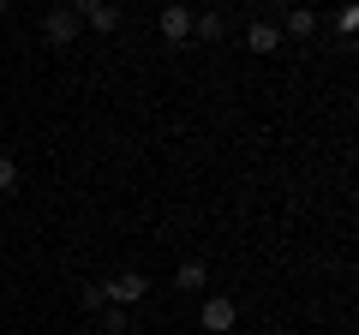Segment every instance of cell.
I'll use <instances>...</instances> for the list:
<instances>
[{
  "label": "cell",
  "mask_w": 359,
  "mask_h": 335,
  "mask_svg": "<svg viewBox=\"0 0 359 335\" xmlns=\"http://www.w3.org/2000/svg\"><path fill=\"white\" fill-rule=\"evenodd\" d=\"M66 6H72V13H78V25H90L96 36H114V30L126 25V13H120L114 0H66Z\"/></svg>",
  "instance_id": "obj_1"
},
{
  "label": "cell",
  "mask_w": 359,
  "mask_h": 335,
  "mask_svg": "<svg viewBox=\"0 0 359 335\" xmlns=\"http://www.w3.org/2000/svg\"><path fill=\"white\" fill-rule=\"evenodd\" d=\"M233 323H240V306H233L228 294H204V306H198V329H204V335H233Z\"/></svg>",
  "instance_id": "obj_2"
},
{
  "label": "cell",
  "mask_w": 359,
  "mask_h": 335,
  "mask_svg": "<svg viewBox=\"0 0 359 335\" xmlns=\"http://www.w3.org/2000/svg\"><path fill=\"white\" fill-rule=\"evenodd\" d=\"M78 30H84V25H78V13H72V6H54V13L42 18V36H48V48H72V42H78Z\"/></svg>",
  "instance_id": "obj_3"
},
{
  "label": "cell",
  "mask_w": 359,
  "mask_h": 335,
  "mask_svg": "<svg viewBox=\"0 0 359 335\" xmlns=\"http://www.w3.org/2000/svg\"><path fill=\"white\" fill-rule=\"evenodd\" d=\"M144 294H150V282H144V275L138 270H126V275H114V282H102V299H108V306H138V299Z\"/></svg>",
  "instance_id": "obj_4"
},
{
  "label": "cell",
  "mask_w": 359,
  "mask_h": 335,
  "mask_svg": "<svg viewBox=\"0 0 359 335\" xmlns=\"http://www.w3.org/2000/svg\"><path fill=\"white\" fill-rule=\"evenodd\" d=\"M156 30H162L168 42H192V6H186V0H168L162 18H156Z\"/></svg>",
  "instance_id": "obj_5"
},
{
  "label": "cell",
  "mask_w": 359,
  "mask_h": 335,
  "mask_svg": "<svg viewBox=\"0 0 359 335\" xmlns=\"http://www.w3.org/2000/svg\"><path fill=\"white\" fill-rule=\"evenodd\" d=\"M311 36H318V6H287L282 42H311Z\"/></svg>",
  "instance_id": "obj_6"
},
{
  "label": "cell",
  "mask_w": 359,
  "mask_h": 335,
  "mask_svg": "<svg viewBox=\"0 0 359 335\" xmlns=\"http://www.w3.org/2000/svg\"><path fill=\"white\" fill-rule=\"evenodd\" d=\"M245 48H252V54H276V48H282V25L252 18V25H245Z\"/></svg>",
  "instance_id": "obj_7"
},
{
  "label": "cell",
  "mask_w": 359,
  "mask_h": 335,
  "mask_svg": "<svg viewBox=\"0 0 359 335\" xmlns=\"http://www.w3.org/2000/svg\"><path fill=\"white\" fill-rule=\"evenodd\" d=\"M174 287H180V294H204V287H210V270H204L198 258H186V264L174 270Z\"/></svg>",
  "instance_id": "obj_8"
},
{
  "label": "cell",
  "mask_w": 359,
  "mask_h": 335,
  "mask_svg": "<svg viewBox=\"0 0 359 335\" xmlns=\"http://www.w3.org/2000/svg\"><path fill=\"white\" fill-rule=\"evenodd\" d=\"M192 36L198 42H222V36H228V25H222L216 6H210V13H192Z\"/></svg>",
  "instance_id": "obj_9"
},
{
  "label": "cell",
  "mask_w": 359,
  "mask_h": 335,
  "mask_svg": "<svg viewBox=\"0 0 359 335\" xmlns=\"http://www.w3.org/2000/svg\"><path fill=\"white\" fill-rule=\"evenodd\" d=\"M96 317H102V335H126L132 311H126V306H102V311H96Z\"/></svg>",
  "instance_id": "obj_10"
},
{
  "label": "cell",
  "mask_w": 359,
  "mask_h": 335,
  "mask_svg": "<svg viewBox=\"0 0 359 335\" xmlns=\"http://www.w3.org/2000/svg\"><path fill=\"white\" fill-rule=\"evenodd\" d=\"M78 306H84V311H102V306H108V299H102V282H90V287H78Z\"/></svg>",
  "instance_id": "obj_11"
},
{
  "label": "cell",
  "mask_w": 359,
  "mask_h": 335,
  "mask_svg": "<svg viewBox=\"0 0 359 335\" xmlns=\"http://www.w3.org/2000/svg\"><path fill=\"white\" fill-rule=\"evenodd\" d=\"M335 30H341V36H353V30H359V6H353V0L335 13Z\"/></svg>",
  "instance_id": "obj_12"
},
{
  "label": "cell",
  "mask_w": 359,
  "mask_h": 335,
  "mask_svg": "<svg viewBox=\"0 0 359 335\" xmlns=\"http://www.w3.org/2000/svg\"><path fill=\"white\" fill-rule=\"evenodd\" d=\"M13 186H18V162L0 150V192H13Z\"/></svg>",
  "instance_id": "obj_13"
},
{
  "label": "cell",
  "mask_w": 359,
  "mask_h": 335,
  "mask_svg": "<svg viewBox=\"0 0 359 335\" xmlns=\"http://www.w3.org/2000/svg\"><path fill=\"white\" fill-rule=\"evenodd\" d=\"M276 6H299V0H276Z\"/></svg>",
  "instance_id": "obj_14"
},
{
  "label": "cell",
  "mask_w": 359,
  "mask_h": 335,
  "mask_svg": "<svg viewBox=\"0 0 359 335\" xmlns=\"http://www.w3.org/2000/svg\"><path fill=\"white\" fill-rule=\"evenodd\" d=\"M0 18H6V0H0Z\"/></svg>",
  "instance_id": "obj_15"
},
{
  "label": "cell",
  "mask_w": 359,
  "mask_h": 335,
  "mask_svg": "<svg viewBox=\"0 0 359 335\" xmlns=\"http://www.w3.org/2000/svg\"><path fill=\"white\" fill-rule=\"evenodd\" d=\"M48 335H66V329H48Z\"/></svg>",
  "instance_id": "obj_16"
}]
</instances>
